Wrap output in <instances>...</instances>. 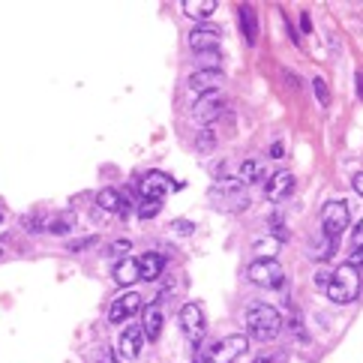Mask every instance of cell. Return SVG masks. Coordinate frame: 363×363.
Listing matches in <instances>:
<instances>
[{
	"instance_id": "1",
	"label": "cell",
	"mask_w": 363,
	"mask_h": 363,
	"mask_svg": "<svg viewBox=\"0 0 363 363\" xmlns=\"http://www.w3.org/2000/svg\"><path fill=\"white\" fill-rule=\"evenodd\" d=\"M246 330H250V336L258 342L277 340L279 330H282L279 309L270 306V303H252L250 309H246Z\"/></svg>"
},
{
	"instance_id": "2",
	"label": "cell",
	"mask_w": 363,
	"mask_h": 363,
	"mask_svg": "<svg viewBox=\"0 0 363 363\" xmlns=\"http://www.w3.org/2000/svg\"><path fill=\"white\" fill-rule=\"evenodd\" d=\"M328 297L333 303H340V306H345V303H354L357 301V294H360V270L357 267H352V264H340L330 274V282H328Z\"/></svg>"
},
{
	"instance_id": "3",
	"label": "cell",
	"mask_w": 363,
	"mask_h": 363,
	"mask_svg": "<svg viewBox=\"0 0 363 363\" xmlns=\"http://www.w3.org/2000/svg\"><path fill=\"white\" fill-rule=\"evenodd\" d=\"M348 219H352V207L348 201H328L321 207V231L328 235L330 240H336L348 228Z\"/></svg>"
},
{
	"instance_id": "4",
	"label": "cell",
	"mask_w": 363,
	"mask_h": 363,
	"mask_svg": "<svg viewBox=\"0 0 363 363\" xmlns=\"http://www.w3.org/2000/svg\"><path fill=\"white\" fill-rule=\"evenodd\" d=\"M246 274H250V279L255 285H262V289H282V282H285V270L277 258H255Z\"/></svg>"
},
{
	"instance_id": "5",
	"label": "cell",
	"mask_w": 363,
	"mask_h": 363,
	"mask_svg": "<svg viewBox=\"0 0 363 363\" xmlns=\"http://www.w3.org/2000/svg\"><path fill=\"white\" fill-rule=\"evenodd\" d=\"M211 199L225 207V211H240L246 207V192H243V180L240 177H228V180H216L211 186Z\"/></svg>"
},
{
	"instance_id": "6",
	"label": "cell",
	"mask_w": 363,
	"mask_h": 363,
	"mask_svg": "<svg viewBox=\"0 0 363 363\" xmlns=\"http://www.w3.org/2000/svg\"><path fill=\"white\" fill-rule=\"evenodd\" d=\"M246 348H250V336L243 333H231L225 340H219L211 352H207V360L204 363H235Z\"/></svg>"
},
{
	"instance_id": "7",
	"label": "cell",
	"mask_w": 363,
	"mask_h": 363,
	"mask_svg": "<svg viewBox=\"0 0 363 363\" xmlns=\"http://www.w3.org/2000/svg\"><path fill=\"white\" fill-rule=\"evenodd\" d=\"M189 90L192 94H199V96H207V94H219V87L225 84V75L219 72V69H196L186 79Z\"/></svg>"
},
{
	"instance_id": "8",
	"label": "cell",
	"mask_w": 363,
	"mask_h": 363,
	"mask_svg": "<svg viewBox=\"0 0 363 363\" xmlns=\"http://www.w3.org/2000/svg\"><path fill=\"white\" fill-rule=\"evenodd\" d=\"M180 328H184V336L189 342H201L204 336V313L199 303H184L180 309Z\"/></svg>"
},
{
	"instance_id": "9",
	"label": "cell",
	"mask_w": 363,
	"mask_h": 363,
	"mask_svg": "<svg viewBox=\"0 0 363 363\" xmlns=\"http://www.w3.org/2000/svg\"><path fill=\"white\" fill-rule=\"evenodd\" d=\"M138 309H141V294L126 291V294H121V297H114V301H111V306H108V321L121 324V321H126V318H133Z\"/></svg>"
},
{
	"instance_id": "10",
	"label": "cell",
	"mask_w": 363,
	"mask_h": 363,
	"mask_svg": "<svg viewBox=\"0 0 363 363\" xmlns=\"http://www.w3.org/2000/svg\"><path fill=\"white\" fill-rule=\"evenodd\" d=\"M172 189V177L162 174V172H147L145 177H141V184H138V192L145 199L150 201H162V196Z\"/></svg>"
},
{
	"instance_id": "11",
	"label": "cell",
	"mask_w": 363,
	"mask_h": 363,
	"mask_svg": "<svg viewBox=\"0 0 363 363\" xmlns=\"http://www.w3.org/2000/svg\"><path fill=\"white\" fill-rule=\"evenodd\" d=\"M145 345V330L141 328H123L121 340H118V357L121 360H135Z\"/></svg>"
},
{
	"instance_id": "12",
	"label": "cell",
	"mask_w": 363,
	"mask_h": 363,
	"mask_svg": "<svg viewBox=\"0 0 363 363\" xmlns=\"http://www.w3.org/2000/svg\"><path fill=\"white\" fill-rule=\"evenodd\" d=\"M186 40H189V48L196 51V55H211V51H219L223 36H219V30H213V28H196Z\"/></svg>"
},
{
	"instance_id": "13",
	"label": "cell",
	"mask_w": 363,
	"mask_h": 363,
	"mask_svg": "<svg viewBox=\"0 0 363 363\" xmlns=\"http://www.w3.org/2000/svg\"><path fill=\"white\" fill-rule=\"evenodd\" d=\"M223 96L219 94H207V96H199V102H196V121L199 123H211V121H216L219 114H223Z\"/></svg>"
},
{
	"instance_id": "14",
	"label": "cell",
	"mask_w": 363,
	"mask_h": 363,
	"mask_svg": "<svg viewBox=\"0 0 363 363\" xmlns=\"http://www.w3.org/2000/svg\"><path fill=\"white\" fill-rule=\"evenodd\" d=\"M291 189H294V174H291V172H277L274 177H270V184L264 186V192H267L270 201H282Z\"/></svg>"
},
{
	"instance_id": "15",
	"label": "cell",
	"mask_w": 363,
	"mask_h": 363,
	"mask_svg": "<svg viewBox=\"0 0 363 363\" xmlns=\"http://www.w3.org/2000/svg\"><path fill=\"white\" fill-rule=\"evenodd\" d=\"M135 264H138V277L141 279H160L162 267H165V258L160 252H145V255L135 258Z\"/></svg>"
},
{
	"instance_id": "16",
	"label": "cell",
	"mask_w": 363,
	"mask_h": 363,
	"mask_svg": "<svg viewBox=\"0 0 363 363\" xmlns=\"http://www.w3.org/2000/svg\"><path fill=\"white\" fill-rule=\"evenodd\" d=\"M96 204L102 207V211H111V213H121V216L129 213V201H126V196H121L118 189H102L96 196Z\"/></svg>"
},
{
	"instance_id": "17",
	"label": "cell",
	"mask_w": 363,
	"mask_h": 363,
	"mask_svg": "<svg viewBox=\"0 0 363 363\" xmlns=\"http://www.w3.org/2000/svg\"><path fill=\"white\" fill-rule=\"evenodd\" d=\"M141 330H145V340H160V333H162V313H160V306L157 303H150L145 309V324H141Z\"/></svg>"
},
{
	"instance_id": "18",
	"label": "cell",
	"mask_w": 363,
	"mask_h": 363,
	"mask_svg": "<svg viewBox=\"0 0 363 363\" xmlns=\"http://www.w3.org/2000/svg\"><path fill=\"white\" fill-rule=\"evenodd\" d=\"M111 277H114V282H118V285H133V282H138L141 277H138L135 258H123V262H118V264H114V270H111Z\"/></svg>"
},
{
	"instance_id": "19",
	"label": "cell",
	"mask_w": 363,
	"mask_h": 363,
	"mask_svg": "<svg viewBox=\"0 0 363 363\" xmlns=\"http://www.w3.org/2000/svg\"><path fill=\"white\" fill-rule=\"evenodd\" d=\"M238 16H240V30H243L246 45H255V40H258V21H255L252 6H240Z\"/></svg>"
},
{
	"instance_id": "20",
	"label": "cell",
	"mask_w": 363,
	"mask_h": 363,
	"mask_svg": "<svg viewBox=\"0 0 363 363\" xmlns=\"http://www.w3.org/2000/svg\"><path fill=\"white\" fill-rule=\"evenodd\" d=\"M180 9H184L192 21H201V18H207V16H213L216 4H213V0H184V4H180Z\"/></svg>"
},
{
	"instance_id": "21",
	"label": "cell",
	"mask_w": 363,
	"mask_h": 363,
	"mask_svg": "<svg viewBox=\"0 0 363 363\" xmlns=\"http://www.w3.org/2000/svg\"><path fill=\"white\" fill-rule=\"evenodd\" d=\"M72 223H75L72 216H48L45 231H48V235H67V231L72 228Z\"/></svg>"
},
{
	"instance_id": "22",
	"label": "cell",
	"mask_w": 363,
	"mask_h": 363,
	"mask_svg": "<svg viewBox=\"0 0 363 363\" xmlns=\"http://www.w3.org/2000/svg\"><path fill=\"white\" fill-rule=\"evenodd\" d=\"M277 246H279L277 238L258 240V243H255V255H258V258H274V255H277Z\"/></svg>"
},
{
	"instance_id": "23",
	"label": "cell",
	"mask_w": 363,
	"mask_h": 363,
	"mask_svg": "<svg viewBox=\"0 0 363 363\" xmlns=\"http://www.w3.org/2000/svg\"><path fill=\"white\" fill-rule=\"evenodd\" d=\"M160 207H162V201H150V199H141V204H138V216L141 219H153L160 213Z\"/></svg>"
},
{
	"instance_id": "24",
	"label": "cell",
	"mask_w": 363,
	"mask_h": 363,
	"mask_svg": "<svg viewBox=\"0 0 363 363\" xmlns=\"http://www.w3.org/2000/svg\"><path fill=\"white\" fill-rule=\"evenodd\" d=\"M172 231H174V235H180V238H186V235H192V231H196V223H189V219H174Z\"/></svg>"
},
{
	"instance_id": "25",
	"label": "cell",
	"mask_w": 363,
	"mask_h": 363,
	"mask_svg": "<svg viewBox=\"0 0 363 363\" xmlns=\"http://www.w3.org/2000/svg\"><path fill=\"white\" fill-rule=\"evenodd\" d=\"M213 145H216V138H213V133H211V129H204V133L199 135V141H196V147H199L201 153H207V150H213Z\"/></svg>"
},
{
	"instance_id": "26",
	"label": "cell",
	"mask_w": 363,
	"mask_h": 363,
	"mask_svg": "<svg viewBox=\"0 0 363 363\" xmlns=\"http://www.w3.org/2000/svg\"><path fill=\"white\" fill-rule=\"evenodd\" d=\"M313 87H315V96H318V102H321V108H328V106H330V94H328V84H324L321 79H315V82H313Z\"/></svg>"
},
{
	"instance_id": "27",
	"label": "cell",
	"mask_w": 363,
	"mask_h": 363,
	"mask_svg": "<svg viewBox=\"0 0 363 363\" xmlns=\"http://www.w3.org/2000/svg\"><path fill=\"white\" fill-rule=\"evenodd\" d=\"M129 250H133V243H129L126 238H123V240H114V243L108 246V252H111V255H118V258H121V262H123V255H126Z\"/></svg>"
},
{
	"instance_id": "28",
	"label": "cell",
	"mask_w": 363,
	"mask_h": 363,
	"mask_svg": "<svg viewBox=\"0 0 363 363\" xmlns=\"http://www.w3.org/2000/svg\"><path fill=\"white\" fill-rule=\"evenodd\" d=\"M258 177V165L250 160V162H243L240 165V180H243V184H250V180H255Z\"/></svg>"
},
{
	"instance_id": "29",
	"label": "cell",
	"mask_w": 363,
	"mask_h": 363,
	"mask_svg": "<svg viewBox=\"0 0 363 363\" xmlns=\"http://www.w3.org/2000/svg\"><path fill=\"white\" fill-rule=\"evenodd\" d=\"M96 243V238H84V240H72L69 243V252H84L87 246H94Z\"/></svg>"
},
{
	"instance_id": "30",
	"label": "cell",
	"mask_w": 363,
	"mask_h": 363,
	"mask_svg": "<svg viewBox=\"0 0 363 363\" xmlns=\"http://www.w3.org/2000/svg\"><path fill=\"white\" fill-rule=\"evenodd\" d=\"M352 243H354V250H360V246H363V219L357 223V231L352 235Z\"/></svg>"
},
{
	"instance_id": "31",
	"label": "cell",
	"mask_w": 363,
	"mask_h": 363,
	"mask_svg": "<svg viewBox=\"0 0 363 363\" xmlns=\"http://www.w3.org/2000/svg\"><path fill=\"white\" fill-rule=\"evenodd\" d=\"M99 363H123V360L118 357V352H102L99 354Z\"/></svg>"
},
{
	"instance_id": "32",
	"label": "cell",
	"mask_w": 363,
	"mask_h": 363,
	"mask_svg": "<svg viewBox=\"0 0 363 363\" xmlns=\"http://www.w3.org/2000/svg\"><path fill=\"white\" fill-rule=\"evenodd\" d=\"M348 264H352V267H363V246H360V250H354V255L348 258Z\"/></svg>"
},
{
	"instance_id": "33",
	"label": "cell",
	"mask_w": 363,
	"mask_h": 363,
	"mask_svg": "<svg viewBox=\"0 0 363 363\" xmlns=\"http://www.w3.org/2000/svg\"><path fill=\"white\" fill-rule=\"evenodd\" d=\"M328 282H330V274H318V277H315V285H318V289H328Z\"/></svg>"
},
{
	"instance_id": "34",
	"label": "cell",
	"mask_w": 363,
	"mask_h": 363,
	"mask_svg": "<svg viewBox=\"0 0 363 363\" xmlns=\"http://www.w3.org/2000/svg\"><path fill=\"white\" fill-rule=\"evenodd\" d=\"M354 84H357V96L363 99V72H357V75H354Z\"/></svg>"
},
{
	"instance_id": "35",
	"label": "cell",
	"mask_w": 363,
	"mask_h": 363,
	"mask_svg": "<svg viewBox=\"0 0 363 363\" xmlns=\"http://www.w3.org/2000/svg\"><path fill=\"white\" fill-rule=\"evenodd\" d=\"M354 189H357V196L363 199V174H357V177H354Z\"/></svg>"
},
{
	"instance_id": "36",
	"label": "cell",
	"mask_w": 363,
	"mask_h": 363,
	"mask_svg": "<svg viewBox=\"0 0 363 363\" xmlns=\"http://www.w3.org/2000/svg\"><path fill=\"white\" fill-rule=\"evenodd\" d=\"M301 28H303V30H313V21H309V16H306V12L301 16Z\"/></svg>"
},
{
	"instance_id": "37",
	"label": "cell",
	"mask_w": 363,
	"mask_h": 363,
	"mask_svg": "<svg viewBox=\"0 0 363 363\" xmlns=\"http://www.w3.org/2000/svg\"><path fill=\"white\" fill-rule=\"evenodd\" d=\"M270 157H277V160H279V157H282V145H274V147H270Z\"/></svg>"
},
{
	"instance_id": "38",
	"label": "cell",
	"mask_w": 363,
	"mask_h": 363,
	"mask_svg": "<svg viewBox=\"0 0 363 363\" xmlns=\"http://www.w3.org/2000/svg\"><path fill=\"white\" fill-rule=\"evenodd\" d=\"M252 363H270V360H267V357H255Z\"/></svg>"
},
{
	"instance_id": "39",
	"label": "cell",
	"mask_w": 363,
	"mask_h": 363,
	"mask_svg": "<svg viewBox=\"0 0 363 363\" xmlns=\"http://www.w3.org/2000/svg\"><path fill=\"white\" fill-rule=\"evenodd\" d=\"M0 223H4V211H0Z\"/></svg>"
},
{
	"instance_id": "40",
	"label": "cell",
	"mask_w": 363,
	"mask_h": 363,
	"mask_svg": "<svg viewBox=\"0 0 363 363\" xmlns=\"http://www.w3.org/2000/svg\"><path fill=\"white\" fill-rule=\"evenodd\" d=\"M196 363H204V360H196Z\"/></svg>"
},
{
	"instance_id": "41",
	"label": "cell",
	"mask_w": 363,
	"mask_h": 363,
	"mask_svg": "<svg viewBox=\"0 0 363 363\" xmlns=\"http://www.w3.org/2000/svg\"><path fill=\"white\" fill-rule=\"evenodd\" d=\"M0 255H4V252H0Z\"/></svg>"
}]
</instances>
